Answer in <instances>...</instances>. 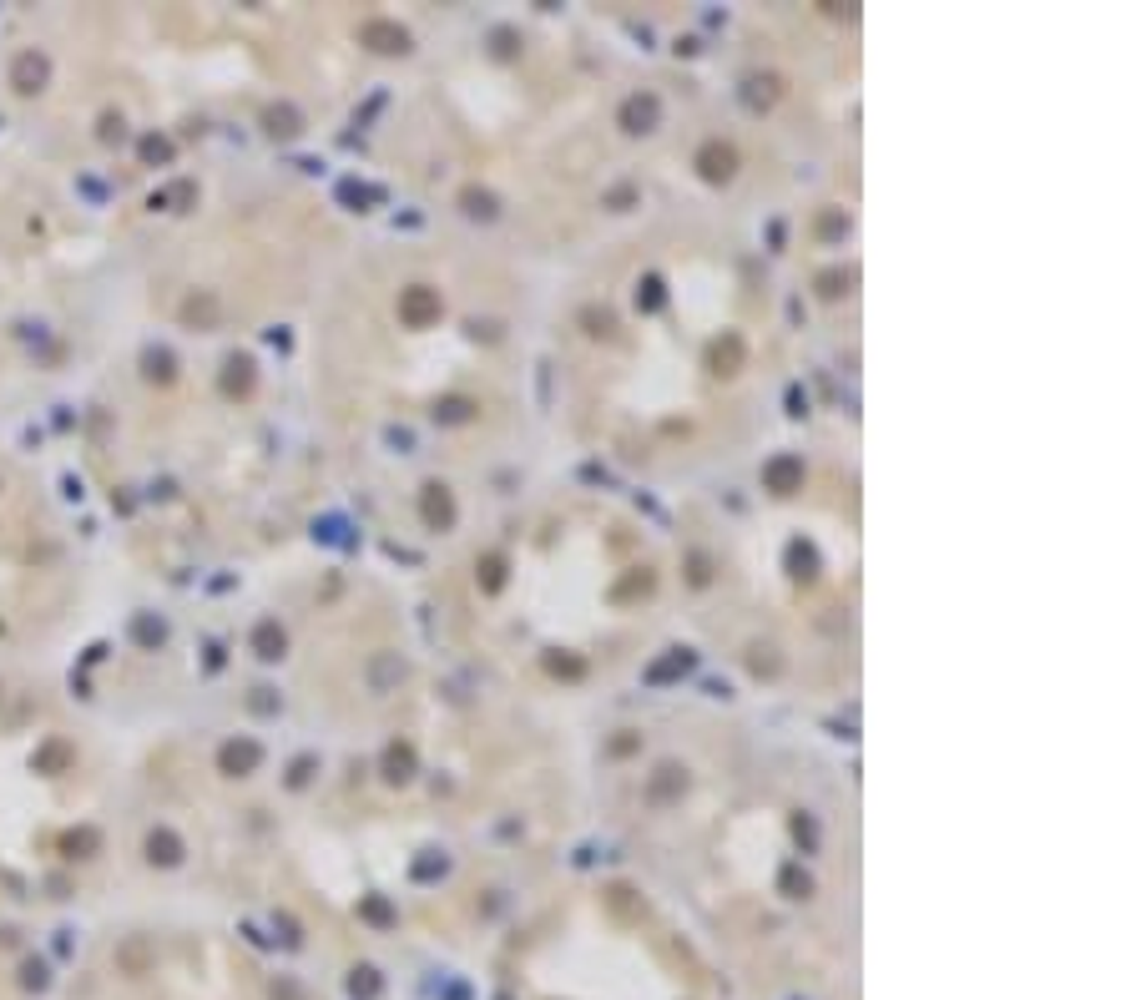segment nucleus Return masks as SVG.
<instances>
[{"label":"nucleus","mask_w":1136,"mask_h":1000,"mask_svg":"<svg viewBox=\"0 0 1136 1000\" xmlns=\"http://www.w3.org/2000/svg\"><path fill=\"white\" fill-rule=\"evenodd\" d=\"M440 314H445L440 288H430V283L399 288V323H404V329H430V323H440Z\"/></svg>","instance_id":"1"},{"label":"nucleus","mask_w":1136,"mask_h":1000,"mask_svg":"<svg viewBox=\"0 0 1136 1000\" xmlns=\"http://www.w3.org/2000/svg\"><path fill=\"white\" fill-rule=\"evenodd\" d=\"M692 167H697V177H703V182L722 187V182L738 177V147H732V141H703L697 157H692Z\"/></svg>","instance_id":"2"},{"label":"nucleus","mask_w":1136,"mask_h":1000,"mask_svg":"<svg viewBox=\"0 0 1136 1000\" xmlns=\"http://www.w3.org/2000/svg\"><path fill=\"white\" fill-rule=\"evenodd\" d=\"M359 46H369L374 56H409V31L399 26V21H384V15H374V21H364V26H359Z\"/></svg>","instance_id":"3"},{"label":"nucleus","mask_w":1136,"mask_h":1000,"mask_svg":"<svg viewBox=\"0 0 1136 1000\" xmlns=\"http://www.w3.org/2000/svg\"><path fill=\"white\" fill-rule=\"evenodd\" d=\"M616 122H622V132H632V137L657 132V122H662V102H657V91H637V96H626L622 112H616Z\"/></svg>","instance_id":"4"},{"label":"nucleus","mask_w":1136,"mask_h":1000,"mask_svg":"<svg viewBox=\"0 0 1136 1000\" xmlns=\"http://www.w3.org/2000/svg\"><path fill=\"white\" fill-rule=\"evenodd\" d=\"M420 515L430 531H450L455 526V495H450L445 480H424L420 486Z\"/></svg>","instance_id":"5"},{"label":"nucleus","mask_w":1136,"mask_h":1000,"mask_svg":"<svg viewBox=\"0 0 1136 1000\" xmlns=\"http://www.w3.org/2000/svg\"><path fill=\"white\" fill-rule=\"evenodd\" d=\"M808 480L804 460L798 455H773V460L763 465V490H773V495H798Z\"/></svg>","instance_id":"6"},{"label":"nucleus","mask_w":1136,"mask_h":1000,"mask_svg":"<svg viewBox=\"0 0 1136 1000\" xmlns=\"http://www.w3.org/2000/svg\"><path fill=\"white\" fill-rule=\"evenodd\" d=\"M258 763H263V748H258L253 738H232V743L217 748V768L228 773V778H248Z\"/></svg>","instance_id":"7"},{"label":"nucleus","mask_w":1136,"mask_h":1000,"mask_svg":"<svg viewBox=\"0 0 1136 1000\" xmlns=\"http://www.w3.org/2000/svg\"><path fill=\"white\" fill-rule=\"evenodd\" d=\"M742 364H748V344H742V333H722V339H713V349H707V369H713L717 379H732Z\"/></svg>","instance_id":"8"},{"label":"nucleus","mask_w":1136,"mask_h":1000,"mask_svg":"<svg viewBox=\"0 0 1136 1000\" xmlns=\"http://www.w3.org/2000/svg\"><path fill=\"white\" fill-rule=\"evenodd\" d=\"M46 77H51V61L41 51H21L15 56V66H11V86L21 91V96H36L41 86H46Z\"/></svg>","instance_id":"9"},{"label":"nucleus","mask_w":1136,"mask_h":1000,"mask_svg":"<svg viewBox=\"0 0 1136 1000\" xmlns=\"http://www.w3.org/2000/svg\"><path fill=\"white\" fill-rule=\"evenodd\" d=\"M687 794V768H677V763H662V768L647 778V798L651 804H672V798Z\"/></svg>","instance_id":"10"},{"label":"nucleus","mask_w":1136,"mask_h":1000,"mask_svg":"<svg viewBox=\"0 0 1136 1000\" xmlns=\"http://www.w3.org/2000/svg\"><path fill=\"white\" fill-rule=\"evenodd\" d=\"M253 652L263 657V662H278V657L288 652V632H283L278 622H273V616L253 627Z\"/></svg>","instance_id":"11"},{"label":"nucleus","mask_w":1136,"mask_h":1000,"mask_svg":"<svg viewBox=\"0 0 1136 1000\" xmlns=\"http://www.w3.org/2000/svg\"><path fill=\"white\" fill-rule=\"evenodd\" d=\"M384 778H389V783H409V778H414V743L395 738V743L384 748Z\"/></svg>","instance_id":"12"},{"label":"nucleus","mask_w":1136,"mask_h":1000,"mask_svg":"<svg viewBox=\"0 0 1136 1000\" xmlns=\"http://www.w3.org/2000/svg\"><path fill=\"white\" fill-rule=\"evenodd\" d=\"M223 395H253V359L248 354H232L223 364Z\"/></svg>","instance_id":"13"},{"label":"nucleus","mask_w":1136,"mask_h":1000,"mask_svg":"<svg viewBox=\"0 0 1136 1000\" xmlns=\"http://www.w3.org/2000/svg\"><path fill=\"white\" fill-rule=\"evenodd\" d=\"M692 662H697V657H692L687 647H672L662 662L647 667V682H672V677H682V672H692Z\"/></svg>","instance_id":"14"},{"label":"nucleus","mask_w":1136,"mask_h":1000,"mask_svg":"<svg viewBox=\"0 0 1136 1000\" xmlns=\"http://www.w3.org/2000/svg\"><path fill=\"white\" fill-rule=\"evenodd\" d=\"M460 207H465V218H480V223H490L500 213V203H495V193L490 187H460Z\"/></svg>","instance_id":"15"},{"label":"nucleus","mask_w":1136,"mask_h":1000,"mask_svg":"<svg viewBox=\"0 0 1136 1000\" xmlns=\"http://www.w3.org/2000/svg\"><path fill=\"white\" fill-rule=\"evenodd\" d=\"M505 571H511V561H505L500 551H490V556H480V561H475V581H480V591H490V596L505 586Z\"/></svg>","instance_id":"16"},{"label":"nucleus","mask_w":1136,"mask_h":1000,"mask_svg":"<svg viewBox=\"0 0 1136 1000\" xmlns=\"http://www.w3.org/2000/svg\"><path fill=\"white\" fill-rule=\"evenodd\" d=\"M147 859L152 864H177L182 859V839L172 829H152L147 833Z\"/></svg>","instance_id":"17"},{"label":"nucleus","mask_w":1136,"mask_h":1000,"mask_svg":"<svg viewBox=\"0 0 1136 1000\" xmlns=\"http://www.w3.org/2000/svg\"><path fill=\"white\" fill-rule=\"evenodd\" d=\"M475 414H480V405L465 399V395H445L440 405H434V420H440V424H470Z\"/></svg>","instance_id":"18"},{"label":"nucleus","mask_w":1136,"mask_h":1000,"mask_svg":"<svg viewBox=\"0 0 1136 1000\" xmlns=\"http://www.w3.org/2000/svg\"><path fill=\"white\" fill-rule=\"evenodd\" d=\"M778 77H748V86H742V102L753 106V112H768V106L778 102Z\"/></svg>","instance_id":"19"},{"label":"nucleus","mask_w":1136,"mask_h":1000,"mask_svg":"<svg viewBox=\"0 0 1136 1000\" xmlns=\"http://www.w3.org/2000/svg\"><path fill=\"white\" fill-rule=\"evenodd\" d=\"M788 571H793V581H813L818 577V556H813L808 541H793L788 546Z\"/></svg>","instance_id":"20"},{"label":"nucleus","mask_w":1136,"mask_h":1000,"mask_svg":"<svg viewBox=\"0 0 1136 1000\" xmlns=\"http://www.w3.org/2000/svg\"><path fill=\"white\" fill-rule=\"evenodd\" d=\"M778 889L788 899H808V895H813V874H808L804 864H788V869L778 874Z\"/></svg>","instance_id":"21"},{"label":"nucleus","mask_w":1136,"mask_h":1000,"mask_svg":"<svg viewBox=\"0 0 1136 1000\" xmlns=\"http://www.w3.org/2000/svg\"><path fill=\"white\" fill-rule=\"evenodd\" d=\"M182 319L213 329V323H217V298H213V294H192L187 304H182Z\"/></svg>","instance_id":"22"},{"label":"nucleus","mask_w":1136,"mask_h":1000,"mask_svg":"<svg viewBox=\"0 0 1136 1000\" xmlns=\"http://www.w3.org/2000/svg\"><path fill=\"white\" fill-rule=\"evenodd\" d=\"M379 990H384V980H379L374 965H359V970L349 975V995H354V1000H374Z\"/></svg>","instance_id":"23"},{"label":"nucleus","mask_w":1136,"mask_h":1000,"mask_svg":"<svg viewBox=\"0 0 1136 1000\" xmlns=\"http://www.w3.org/2000/svg\"><path fill=\"white\" fill-rule=\"evenodd\" d=\"M651 586H657V571H647V566H641V571H632L626 581H616L612 596H616V602H626V596H647Z\"/></svg>","instance_id":"24"},{"label":"nucleus","mask_w":1136,"mask_h":1000,"mask_svg":"<svg viewBox=\"0 0 1136 1000\" xmlns=\"http://www.w3.org/2000/svg\"><path fill=\"white\" fill-rule=\"evenodd\" d=\"M662 304H667V283L657 278V273H647V278H641V288H637V308H641V314H657Z\"/></svg>","instance_id":"25"},{"label":"nucleus","mask_w":1136,"mask_h":1000,"mask_svg":"<svg viewBox=\"0 0 1136 1000\" xmlns=\"http://www.w3.org/2000/svg\"><path fill=\"white\" fill-rule=\"evenodd\" d=\"M268 132L273 137H294V132H304V116L294 106H268Z\"/></svg>","instance_id":"26"},{"label":"nucleus","mask_w":1136,"mask_h":1000,"mask_svg":"<svg viewBox=\"0 0 1136 1000\" xmlns=\"http://www.w3.org/2000/svg\"><path fill=\"white\" fill-rule=\"evenodd\" d=\"M359 920H369V924H395V905L384 895H364L359 899Z\"/></svg>","instance_id":"27"},{"label":"nucleus","mask_w":1136,"mask_h":1000,"mask_svg":"<svg viewBox=\"0 0 1136 1000\" xmlns=\"http://www.w3.org/2000/svg\"><path fill=\"white\" fill-rule=\"evenodd\" d=\"M546 672H556V677H586V662L581 657H571V652H546Z\"/></svg>","instance_id":"28"},{"label":"nucleus","mask_w":1136,"mask_h":1000,"mask_svg":"<svg viewBox=\"0 0 1136 1000\" xmlns=\"http://www.w3.org/2000/svg\"><path fill=\"white\" fill-rule=\"evenodd\" d=\"M813 288H818V298H829V304H833V298H843V294H849V273H843V268L818 273V278H813Z\"/></svg>","instance_id":"29"},{"label":"nucleus","mask_w":1136,"mask_h":1000,"mask_svg":"<svg viewBox=\"0 0 1136 1000\" xmlns=\"http://www.w3.org/2000/svg\"><path fill=\"white\" fill-rule=\"evenodd\" d=\"M96 844H102V839H96V829H77V833H66V839H61V849L71 854V859H86Z\"/></svg>","instance_id":"30"},{"label":"nucleus","mask_w":1136,"mask_h":1000,"mask_svg":"<svg viewBox=\"0 0 1136 1000\" xmlns=\"http://www.w3.org/2000/svg\"><path fill=\"white\" fill-rule=\"evenodd\" d=\"M581 323H586L591 339H612V333H616V319L606 314V308H586V314H581Z\"/></svg>","instance_id":"31"},{"label":"nucleus","mask_w":1136,"mask_h":1000,"mask_svg":"<svg viewBox=\"0 0 1136 1000\" xmlns=\"http://www.w3.org/2000/svg\"><path fill=\"white\" fill-rule=\"evenodd\" d=\"M66 763H71V748H66V743H51L46 753L36 758V768H41V773H61Z\"/></svg>","instance_id":"32"},{"label":"nucleus","mask_w":1136,"mask_h":1000,"mask_svg":"<svg viewBox=\"0 0 1136 1000\" xmlns=\"http://www.w3.org/2000/svg\"><path fill=\"white\" fill-rule=\"evenodd\" d=\"M147 379H172V354H167V349H152V354H147Z\"/></svg>","instance_id":"33"},{"label":"nucleus","mask_w":1136,"mask_h":1000,"mask_svg":"<svg viewBox=\"0 0 1136 1000\" xmlns=\"http://www.w3.org/2000/svg\"><path fill=\"white\" fill-rule=\"evenodd\" d=\"M162 637H167L162 622H152V616H141V622H137V641H141V647H162Z\"/></svg>","instance_id":"34"},{"label":"nucleus","mask_w":1136,"mask_h":1000,"mask_svg":"<svg viewBox=\"0 0 1136 1000\" xmlns=\"http://www.w3.org/2000/svg\"><path fill=\"white\" fill-rule=\"evenodd\" d=\"M167 157H172V141H162V137L141 141V162H167Z\"/></svg>","instance_id":"35"},{"label":"nucleus","mask_w":1136,"mask_h":1000,"mask_svg":"<svg viewBox=\"0 0 1136 1000\" xmlns=\"http://www.w3.org/2000/svg\"><path fill=\"white\" fill-rule=\"evenodd\" d=\"M687 577H692V586H707V581H713V571H707V556H692V561H687Z\"/></svg>","instance_id":"36"},{"label":"nucleus","mask_w":1136,"mask_h":1000,"mask_svg":"<svg viewBox=\"0 0 1136 1000\" xmlns=\"http://www.w3.org/2000/svg\"><path fill=\"white\" fill-rule=\"evenodd\" d=\"M748 667H753L758 677H763V672H778V657H763V647H753V657H748Z\"/></svg>","instance_id":"37"},{"label":"nucleus","mask_w":1136,"mask_h":1000,"mask_svg":"<svg viewBox=\"0 0 1136 1000\" xmlns=\"http://www.w3.org/2000/svg\"><path fill=\"white\" fill-rule=\"evenodd\" d=\"M495 56H500V61H511V56H515V36H511V31H495Z\"/></svg>","instance_id":"38"},{"label":"nucleus","mask_w":1136,"mask_h":1000,"mask_svg":"<svg viewBox=\"0 0 1136 1000\" xmlns=\"http://www.w3.org/2000/svg\"><path fill=\"white\" fill-rule=\"evenodd\" d=\"M308 773H314V758H298V763H294V773H288V783H294V788H304V783H308Z\"/></svg>","instance_id":"39"},{"label":"nucleus","mask_w":1136,"mask_h":1000,"mask_svg":"<svg viewBox=\"0 0 1136 1000\" xmlns=\"http://www.w3.org/2000/svg\"><path fill=\"white\" fill-rule=\"evenodd\" d=\"M818 232H849V218H839V213H829V218H818Z\"/></svg>","instance_id":"40"},{"label":"nucleus","mask_w":1136,"mask_h":1000,"mask_svg":"<svg viewBox=\"0 0 1136 1000\" xmlns=\"http://www.w3.org/2000/svg\"><path fill=\"white\" fill-rule=\"evenodd\" d=\"M374 677H379V687L389 677H404V662H379V667H374Z\"/></svg>","instance_id":"41"},{"label":"nucleus","mask_w":1136,"mask_h":1000,"mask_svg":"<svg viewBox=\"0 0 1136 1000\" xmlns=\"http://www.w3.org/2000/svg\"><path fill=\"white\" fill-rule=\"evenodd\" d=\"M793 833H798V839H804V844H813V823L804 819V814H798V819H793Z\"/></svg>","instance_id":"42"},{"label":"nucleus","mask_w":1136,"mask_h":1000,"mask_svg":"<svg viewBox=\"0 0 1136 1000\" xmlns=\"http://www.w3.org/2000/svg\"><path fill=\"white\" fill-rule=\"evenodd\" d=\"M632 197H637V193H632V187H616V193H612V197H606V203H612V207H616V213H622V207H626V203H632Z\"/></svg>","instance_id":"43"},{"label":"nucleus","mask_w":1136,"mask_h":1000,"mask_svg":"<svg viewBox=\"0 0 1136 1000\" xmlns=\"http://www.w3.org/2000/svg\"><path fill=\"white\" fill-rule=\"evenodd\" d=\"M414 874H420V879H430V874H445V859H424Z\"/></svg>","instance_id":"44"},{"label":"nucleus","mask_w":1136,"mask_h":1000,"mask_svg":"<svg viewBox=\"0 0 1136 1000\" xmlns=\"http://www.w3.org/2000/svg\"><path fill=\"white\" fill-rule=\"evenodd\" d=\"M102 137H106V141L122 137V116H106V122H102Z\"/></svg>","instance_id":"45"}]
</instances>
